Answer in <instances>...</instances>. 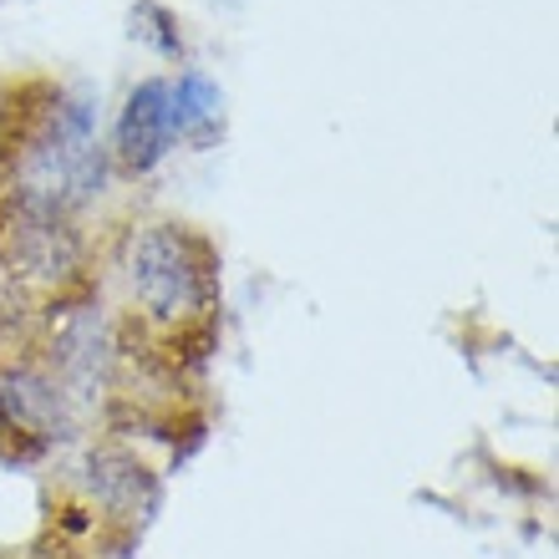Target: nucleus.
Masks as SVG:
<instances>
[{"label": "nucleus", "instance_id": "nucleus-1", "mask_svg": "<svg viewBox=\"0 0 559 559\" xmlns=\"http://www.w3.org/2000/svg\"><path fill=\"white\" fill-rule=\"evenodd\" d=\"M118 316L178 371L199 377L219 346V250L193 224H133L118 250Z\"/></svg>", "mask_w": 559, "mask_h": 559}, {"label": "nucleus", "instance_id": "nucleus-6", "mask_svg": "<svg viewBox=\"0 0 559 559\" xmlns=\"http://www.w3.org/2000/svg\"><path fill=\"white\" fill-rule=\"evenodd\" d=\"M168 103H174L178 143L209 147L224 133V87L199 67H183L178 76H168Z\"/></svg>", "mask_w": 559, "mask_h": 559}, {"label": "nucleus", "instance_id": "nucleus-8", "mask_svg": "<svg viewBox=\"0 0 559 559\" xmlns=\"http://www.w3.org/2000/svg\"><path fill=\"white\" fill-rule=\"evenodd\" d=\"M21 118H26V103H21V92L0 82V189H5V168H11L15 138H21Z\"/></svg>", "mask_w": 559, "mask_h": 559}, {"label": "nucleus", "instance_id": "nucleus-3", "mask_svg": "<svg viewBox=\"0 0 559 559\" xmlns=\"http://www.w3.org/2000/svg\"><path fill=\"white\" fill-rule=\"evenodd\" d=\"M67 493H72L76 530H92L103 545L128 549L143 539L153 514L163 509V478L138 448L122 438L76 442L67 463Z\"/></svg>", "mask_w": 559, "mask_h": 559}, {"label": "nucleus", "instance_id": "nucleus-9", "mask_svg": "<svg viewBox=\"0 0 559 559\" xmlns=\"http://www.w3.org/2000/svg\"><path fill=\"white\" fill-rule=\"evenodd\" d=\"M224 5H239V0H224Z\"/></svg>", "mask_w": 559, "mask_h": 559}, {"label": "nucleus", "instance_id": "nucleus-7", "mask_svg": "<svg viewBox=\"0 0 559 559\" xmlns=\"http://www.w3.org/2000/svg\"><path fill=\"white\" fill-rule=\"evenodd\" d=\"M128 21H133L128 36L143 41L147 51H158V57H168V61L183 57V31H178V15L168 11V5H158V0H138Z\"/></svg>", "mask_w": 559, "mask_h": 559}, {"label": "nucleus", "instance_id": "nucleus-4", "mask_svg": "<svg viewBox=\"0 0 559 559\" xmlns=\"http://www.w3.org/2000/svg\"><path fill=\"white\" fill-rule=\"evenodd\" d=\"M82 432H87V417L46 377L36 356H0V457L5 463L15 468L46 463V457L76 448Z\"/></svg>", "mask_w": 559, "mask_h": 559}, {"label": "nucleus", "instance_id": "nucleus-2", "mask_svg": "<svg viewBox=\"0 0 559 559\" xmlns=\"http://www.w3.org/2000/svg\"><path fill=\"white\" fill-rule=\"evenodd\" d=\"M97 107L103 103L87 87H41V103H31L21 118L0 204L72 224L82 209L97 204L112 174Z\"/></svg>", "mask_w": 559, "mask_h": 559}, {"label": "nucleus", "instance_id": "nucleus-5", "mask_svg": "<svg viewBox=\"0 0 559 559\" xmlns=\"http://www.w3.org/2000/svg\"><path fill=\"white\" fill-rule=\"evenodd\" d=\"M178 143L174 128V103H168V76H143L128 97H122V112L112 122V163L122 174H153Z\"/></svg>", "mask_w": 559, "mask_h": 559}]
</instances>
